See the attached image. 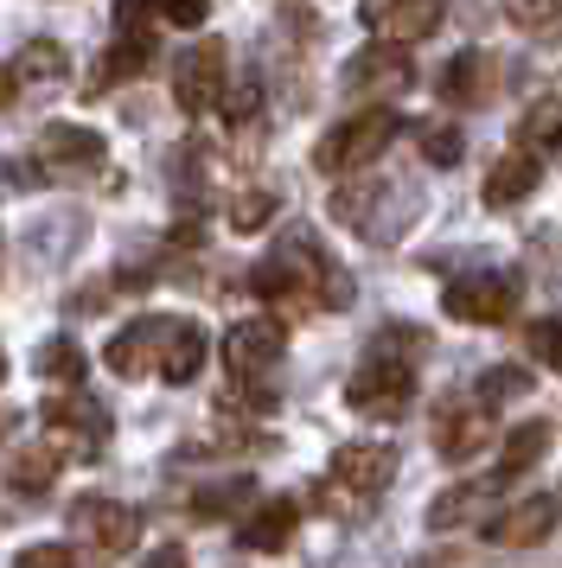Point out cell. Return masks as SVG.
<instances>
[{"label": "cell", "instance_id": "30", "mask_svg": "<svg viewBox=\"0 0 562 568\" xmlns=\"http://www.w3.org/2000/svg\"><path fill=\"white\" fill-rule=\"evenodd\" d=\"M531 352H536V364L562 371V320H543V326H531Z\"/></svg>", "mask_w": 562, "mask_h": 568}, {"label": "cell", "instance_id": "15", "mask_svg": "<svg viewBox=\"0 0 562 568\" xmlns=\"http://www.w3.org/2000/svg\"><path fill=\"white\" fill-rule=\"evenodd\" d=\"M39 160H46V166H64V173H90L102 160V134L71 129V122H51V129L39 134Z\"/></svg>", "mask_w": 562, "mask_h": 568}, {"label": "cell", "instance_id": "11", "mask_svg": "<svg viewBox=\"0 0 562 568\" xmlns=\"http://www.w3.org/2000/svg\"><path fill=\"white\" fill-rule=\"evenodd\" d=\"M51 83H64V45H51V39H32L7 71H0V109L20 103V90H51Z\"/></svg>", "mask_w": 562, "mask_h": 568}, {"label": "cell", "instance_id": "3", "mask_svg": "<svg viewBox=\"0 0 562 568\" xmlns=\"http://www.w3.org/2000/svg\"><path fill=\"white\" fill-rule=\"evenodd\" d=\"M230 83H224V45L218 39H192L185 52L173 58V103L185 115H211V109H224Z\"/></svg>", "mask_w": 562, "mask_h": 568}, {"label": "cell", "instance_id": "6", "mask_svg": "<svg viewBox=\"0 0 562 568\" xmlns=\"http://www.w3.org/2000/svg\"><path fill=\"white\" fill-rule=\"evenodd\" d=\"M562 517V491H531V498H511L505 511H492L480 524L485 542H505V549H536V542L556 530Z\"/></svg>", "mask_w": 562, "mask_h": 568}, {"label": "cell", "instance_id": "21", "mask_svg": "<svg viewBox=\"0 0 562 568\" xmlns=\"http://www.w3.org/2000/svg\"><path fill=\"white\" fill-rule=\"evenodd\" d=\"M58 466H64V454H58L51 440L46 447H13V454H7V486L32 498V491H46L51 479H58Z\"/></svg>", "mask_w": 562, "mask_h": 568}, {"label": "cell", "instance_id": "5", "mask_svg": "<svg viewBox=\"0 0 562 568\" xmlns=\"http://www.w3.org/2000/svg\"><path fill=\"white\" fill-rule=\"evenodd\" d=\"M281 345H288V333H281L275 313H250V320H237L224 333V371L237 384H250V377L281 364Z\"/></svg>", "mask_w": 562, "mask_h": 568}, {"label": "cell", "instance_id": "8", "mask_svg": "<svg viewBox=\"0 0 562 568\" xmlns=\"http://www.w3.org/2000/svg\"><path fill=\"white\" fill-rule=\"evenodd\" d=\"M327 479L345 491V498H378V491L397 479V454H390L383 440H352V447L332 454Z\"/></svg>", "mask_w": 562, "mask_h": 568}, {"label": "cell", "instance_id": "1", "mask_svg": "<svg viewBox=\"0 0 562 568\" xmlns=\"http://www.w3.org/2000/svg\"><path fill=\"white\" fill-rule=\"evenodd\" d=\"M397 134H403V115L390 103H371V109H358V115H345L339 129H327V141H320L313 160H320L327 173H358V166H371Z\"/></svg>", "mask_w": 562, "mask_h": 568}, {"label": "cell", "instance_id": "25", "mask_svg": "<svg viewBox=\"0 0 562 568\" xmlns=\"http://www.w3.org/2000/svg\"><path fill=\"white\" fill-rule=\"evenodd\" d=\"M39 377H58V384H77L83 377V352H77L71 338H51V345H39Z\"/></svg>", "mask_w": 562, "mask_h": 568}, {"label": "cell", "instance_id": "23", "mask_svg": "<svg viewBox=\"0 0 562 568\" xmlns=\"http://www.w3.org/2000/svg\"><path fill=\"white\" fill-rule=\"evenodd\" d=\"M524 389H531V371H524V364H492V371H480V384H473V403L492 409V403L524 396Z\"/></svg>", "mask_w": 562, "mask_h": 568}, {"label": "cell", "instance_id": "26", "mask_svg": "<svg viewBox=\"0 0 562 568\" xmlns=\"http://www.w3.org/2000/svg\"><path fill=\"white\" fill-rule=\"evenodd\" d=\"M13 568H83V556H77L71 542H32V549L13 556Z\"/></svg>", "mask_w": 562, "mask_h": 568}, {"label": "cell", "instance_id": "4", "mask_svg": "<svg viewBox=\"0 0 562 568\" xmlns=\"http://www.w3.org/2000/svg\"><path fill=\"white\" fill-rule=\"evenodd\" d=\"M71 537L83 542V549H97V556H128L134 537H141V517H134V505H122V498H77Z\"/></svg>", "mask_w": 562, "mask_h": 568}, {"label": "cell", "instance_id": "13", "mask_svg": "<svg viewBox=\"0 0 562 568\" xmlns=\"http://www.w3.org/2000/svg\"><path fill=\"white\" fill-rule=\"evenodd\" d=\"M485 440V409L480 403H448V409L434 415V447H441V460H473Z\"/></svg>", "mask_w": 562, "mask_h": 568}, {"label": "cell", "instance_id": "17", "mask_svg": "<svg viewBox=\"0 0 562 568\" xmlns=\"http://www.w3.org/2000/svg\"><path fill=\"white\" fill-rule=\"evenodd\" d=\"M294 524H301V505H294V498H269V505H255V511L243 517V549L275 556V549H288Z\"/></svg>", "mask_w": 562, "mask_h": 568}, {"label": "cell", "instance_id": "7", "mask_svg": "<svg viewBox=\"0 0 562 568\" xmlns=\"http://www.w3.org/2000/svg\"><path fill=\"white\" fill-rule=\"evenodd\" d=\"M441 307L454 313V320H466V326H499V320L518 307V287H511V275L480 268V275H460V282H448V301H441Z\"/></svg>", "mask_w": 562, "mask_h": 568}, {"label": "cell", "instance_id": "10", "mask_svg": "<svg viewBox=\"0 0 562 568\" xmlns=\"http://www.w3.org/2000/svg\"><path fill=\"white\" fill-rule=\"evenodd\" d=\"M167 333H173V320H134V326H122V333L109 338L102 364H109L116 377H141V371H160V345H167Z\"/></svg>", "mask_w": 562, "mask_h": 568}, {"label": "cell", "instance_id": "32", "mask_svg": "<svg viewBox=\"0 0 562 568\" xmlns=\"http://www.w3.org/2000/svg\"><path fill=\"white\" fill-rule=\"evenodd\" d=\"M160 20H173V27H204V7H160Z\"/></svg>", "mask_w": 562, "mask_h": 568}, {"label": "cell", "instance_id": "33", "mask_svg": "<svg viewBox=\"0 0 562 568\" xmlns=\"http://www.w3.org/2000/svg\"><path fill=\"white\" fill-rule=\"evenodd\" d=\"M148 568H185V556H179V549H153Z\"/></svg>", "mask_w": 562, "mask_h": 568}, {"label": "cell", "instance_id": "16", "mask_svg": "<svg viewBox=\"0 0 562 568\" xmlns=\"http://www.w3.org/2000/svg\"><path fill=\"white\" fill-rule=\"evenodd\" d=\"M536 180H543V160L524 154V148H511V154L485 173V205H492V211L518 205V199H531V192H536Z\"/></svg>", "mask_w": 562, "mask_h": 568}, {"label": "cell", "instance_id": "34", "mask_svg": "<svg viewBox=\"0 0 562 568\" xmlns=\"http://www.w3.org/2000/svg\"><path fill=\"white\" fill-rule=\"evenodd\" d=\"M0 377H7V352H0Z\"/></svg>", "mask_w": 562, "mask_h": 568}, {"label": "cell", "instance_id": "12", "mask_svg": "<svg viewBox=\"0 0 562 568\" xmlns=\"http://www.w3.org/2000/svg\"><path fill=\"white\" fill-rule=\"evenodd\" d=\"M441 7H383V0H371L364 7V27L378 32V45H409V39H429V32H441Z\"/></svg>", "mask_w": 562, "mask_h": 568}, {"label": "cell", "instance_id": "24", "mask_svg": "<svg viewBox=\"0 0 562 568\" xmlns=\"http://www.w3.org/2000/svg\"><path fill=\"white\" fill-rule=\"evenodd\" d=\"M250 498V479H230V486H204V491H192V517L199 524H218L224 511H237Z\"/></svg>", "mask_w": 562, "mask_h": 568}, {"label": "cell", "instance_id": "14", "mask_svg": "<svg viewBox=\"0 0 562 568\" xmlns=\"http://www.w3.org/2000/svg\"><path fill=\"white\" fill-rule=\"evenodd\" d=\"M204 358H211V333H204L199 320H173V333L160 345V377L167 384H192Z\"/></svg>", "mask_w": 562, "mask_h": 568}, {"label": "cell", "instance_id": "31", "mask_svg": "<svg viewBox=\"0 0 562 568\" xmlns=\"http://www.w3.org/2000/svg\"><path fill=\"white\" fill-rule=\"evenodd\" d=\"M224 115H230V122H243V115H255V83H243V90H230V97H224Z\"/></svg>", "mask_w": 562, "mask_h": 568}, {"label": "cell", "instance_id": "20", "mask_svg": "<svg viewBox=\"0 0 562 568\" xmlns=\"http://www.w3.org/2000/svg\"><path fill=\"white\" fill-rule=\"evenodd\" d=\"M46 422L58 428V435H71L77 447H83V454H90V447H97V440L109 435V415H102L97 403H83V396H64V403H51Z\"/></svg>", "mask_w": 562, "mask_h": 568}, {"label": "cell", "instance_id": "28", "mask_svg": "<svg viewBox=\"0 0 562 568\" xmlns=\"http://www.w3.org/2000/svg\"><path fill=\"white\" fill-rule=\"evenodd\" d=\"M473 83H480V58H460V64L441 71V97H454V103H480Z\"/></svg>", "mask_w": 562, "mask_h": 568}, {"label": "cell", "instance_id": "19", "mask_svg": "<svg viewBox=\"0 0 562 568\" xmlns=\"http://www.w3.org/2000/svg\"><path fill=\"white\" fill-rule=\"evenodd\" d=\"M543 447H550V422H524V428H511L505 440H499V486L505 479H518V473H531L536 460H543Z\"/></svg>", "mask_w": 562, "mask_h": 568}, {"label": "cell", "instance_id": "2", "mask_svg": "<svg viewBox=\"0 0 562 568\" xmlns=\"http://www.w3.org/2000/svg\"><path fill=\"white\" fill-rule=\"evenodd\" d=\"M345 403L358 415H371V422H397L415 403V364L397 358V352H383V345H371V358L358 364L352 384H345Z\"/></svg>", "mask_w": 562, "mask_h": 568}, {"label": "cell", "instance_id": "9", "mask_svg": "<svg viewBox=\"0 0 562 568\" xmlns=\"http://www.w3.org/2000/svg\"><path fill=\"white\" fill-rule=\"evenodd\" d=\"M409 78H415V64L403 45H364L345 64V90H358V97H403Z\"/></svg>", "mask_w": 562, "mask_h": 568}, {"label": "cell", "instance_id": "18", "mask_svg": "<svg viewBox=\"0 0 562 568\" xmlns=\"http://www.w3.org/2000/svg\"><path fill=\"white\" fill-rule=\"evenodd\" d=\"M499 479H473V486H448L441 498H434V511H429V524L434 530H454V524H473V517H485V505L499 498Z\"/></svg>", "mask_w": 562, "mask_h": 568}, {"label": "cell", "instance_id": "29", "mask_svg": "<svg viewBox=\"0 0 562 568\" xmlns=\"http://www.w3.org/2000/svg\"><path fill=\"white\" fill-rule=\"evenodd\" d=\"M269 217H275V199H269V192H243L237 211H230V224H237V231H255V224H269Z\"/></svg>", "mask_w": 562, "mask_h": 568}, {"label": "cell", "instance_id": "27", "mask_svg": "<svg viewBox=\"0 0 562 568\" xmlns=\"http://www.w3.org/2000/svg\"><path fill=\"white\" fill-rule=\"evenodd\" d=\"M460 148H466V141H460L454 122H429V129H422V154H429L434 166H454Z\"/></svg>", "mask_w": 562, "mask_h": 568}, {"label": "cell", "instance_id": "22", "mask_svg": "<svg viewBox=\"0 0 562 568\" xmlns=\"http://www.w3.org/2000/svg\"><path fill=\"white\" fill-rule=\"evenodd\" d=\"M556 141H562V97H543V103L518 122V148L543 160V148H556Z\"/></svg>", "mask_w": 562, "mask_h": 568}]
</instances>
